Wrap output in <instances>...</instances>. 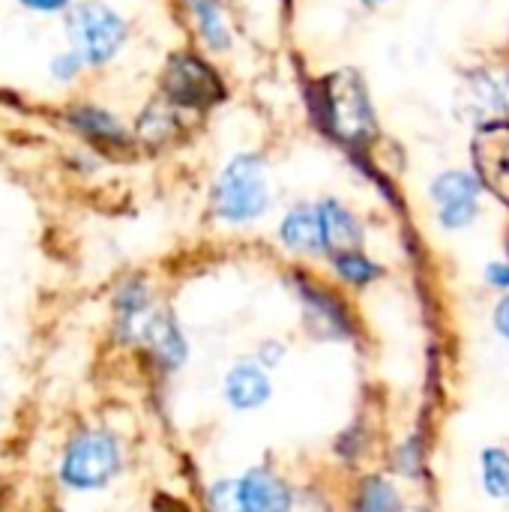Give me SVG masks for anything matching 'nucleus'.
I'll list each match as a JSON object with an SVG mask.
<instances>
[{
    "label": "nucleus",
    "instance_id": "obj_1",
    "mask_svg": "<svg viewBox=\"0 0 509 512\" xmlns=\"http://www.w3.org/2000/svg\"><path fill=\"white\" fill-rule=\"evenodd\" d=\"M267 162L258 153H237L213 186V210L222 222L249 225L270 210Z\"/></svg>",
    "mask_w": 509,
    "mask_h": 512
},
{
    "label": "nucleus",
    "instance_id": "obj_2",
    "mask_svg": "<svg viewBox=\"0 0 509 512\" xmlns=\"http://www.w3.org/2000/svg\"><path fill=\"white\" fill-rule=\"evenodd\" d=\"M321 99V120L324 126L345 144L363 147L375 135V111L366 93L363 78L354 69L330 72L318 84Z\"/></svg>",
    "mask_w": 509,
    "mask_h": 512
},
{
    "label": "nucleus",
    "instance_id": "obj_3",
    "mask_svg": "<svg viewBox=\"0 0 509 512\" xmlns=\"http://www.w3.org/2000/svg\"><path fill=\"white\" fill-rule=\"evenodd\" d=\"M294 489L273 468H249L243 477L219 480L207 489L210 512H285Z\"/></svg>",
    "mask_w": 509,
    "mask_h": 512
},
{
    "label": "nucleus",
    "instance_id": "obj_4",
    "mask_svg": "<svg viewBox=\"0 0 509 512\" xmlns=\"http://www.w3.org/2000/svg\"><path fill=\"white\" fill-rule=\"evenodd\" d=\"M66 33L84 63H108L126 42V21L102 0H81L69 9Z\"/></svg>",
    "mask_w": 509,
    "mask_h": 512
},
{
    "label": "nucleus",
    "instance_id": "obj_5",
    "mask_svg": "<svg viewBox=\"0 0 509 512\" xmlns=\"http://www.w3.org/2000/svg\"><path fill=\"white\" fill-rule=\"evenodd\" d=\"M120 462V444L108 432H84L66 447L60 477L72 489H102L117 477Z\"/></svg>",
    "mask_w": 509,
    "mask_h": 512
},
{
    "label": "nucleus",
    "instance_id": "obj_6",
    "mask_svg": "<svg viewBox=\"0 0 509 512\" xmlns=\"http://www.w3.org/2000/svg\"><path fill=\"white\" fill-rule=\"evenodd\" d=\"M432 201L438 204V222L447 231H462L468 225L477 222L480 216V195H483V183L477 174L462 171V168H450L441 171L432 186H429Z\"/></svg>",
    "mask_w": 509,
    "mask_h": 512
},
{
    "label": "nucleus",
    "instance_id": "obj_7",
    "mask_svg": "<svg viewBox=\"0 0 509 512\" xmlns=\"http://www.w3.org/2000/svg\"><path fill=\"white\" fill-rule=\"evenodd\" d=\"M165 93L171 102L186 105V108H204L216 99H222V81L213 72V66H207L201 57L195 54H177L171 57L168 69H165V81H162Z\"/></svg>",
    "mask_w": 509,
    "mask_h": 512
},
{
    "label": "nucleus",
    "instance_id": "obj_8",
    "mask_svg": "<svg viewBox=\"0 0 509 512\" xmlns=\"http://www.w3.org/2000/svg\"><path fill=\"white\" fill-rule=\"evenodd\" d=\"M474 165L483 189L509 204V120L480 126L474 138Z\"/></svg>",
    "mask_w": 509,
    "mask_h": 512
},
{
    "label": "nucleus",
    "instance_id": "obj_9",
    "mask_svg": "<svg viewBox=\"0 0 509 512\" xmlns=\"http://www.w3.org/2000/svg\"><path fill=\"white\" fill-rule=\"evenodd\" d=\"M222 390H225V402L234 411L249 414V411L264 408L273 399V378H270V369H264L255 357H249V360H237L228 369Z\"/></svg>",
    "mask_w": 509,
    "mask_h": 512
},
{
    "label": "nucleus",
    "instance_id": "obj_10",
    "mask_svg": "<svg viewBox=\"0 0 509 512\" xmlns=\"http://www.w3.org/2000/svg\"><path fill=\"white\" fill-rule=\"evenodd\" d=\"M303 306H306V318L312 324V330H318V336L324 339H348L354 333V321L342 303V297H336L333 291L321 288V285H303L300 288Z\"/></svg>",
    "mask_w": 509,
    "mask_h": 512
},
{
    "label": "nucleus",
    "instance_id": "obj_11",
    "mask_svg": "<svg viewBox=\"0 0 509 512\" xmlns=\"http://www.w3.org/2000/svg\"><path fill=\"white\" fill-rule=\"evenodd\" d=\"M279 240L288 252L297 255H327V240L318 216V204H300L285 213L279 225Z\"/></svg>",
    "mask_w": 509,
    "mask_h": 512
},
{
    "label": "nucleus",
    "instance_id": "obj_12",
    "mask_svg": "<svg viewBox=\"0 0 509 512\" xmlns=\"http://www.w3.org/2000/svg\"><path fill=\"white\" fill-rule=\"evenodd\" d=\"M318 216H321V228H324V240H327V255L363 249L366 231H363L360 219L345 204H339L336 198H327L318 204Z\"/></svg>",
    "mask_w": 509,
    "mask_h": 512
},
{
    "label": "nucleus",
    "instance_id": "obj_13",
    "mask_svg": "<svg viewBox=\"0 0 509 512\" xmlns=\"http://www.w3.org/2000/svg\"><path fill=\"white\" fill-rule=\"evenodd\" d=\"M351 512H405V498L393 480L369 474L354 486Z\"/></svg>",
    "mask_w": 509,
    "mask_h": 512
},
{
    "label": "nucleus",
    "instance_id": "obj_14",
    "mask_svg": "<svg viewBox=\"0 0 509 512\" xmlns=\"http://www.w3.org/2000/svg\"><path fill=\"white\" fill-rule=\"evenodd\" d=\"M189 9H192V18L198 24L201 39L207 42V48L228 51L231 42H234V36H231L228 18H225L219 0H189Z\"/></svg>",
    "mask_w": 509,
    "mask_h": 512
},
{
    "label": "nucleus",
    "instance_id": "obj_15",
    "mask_svg": "<svg viewBox=\"0 0 509 512\" xmlns=\"http://www.w3.org/2000/svg\"><path fill=\"white\" fill-rule=\"evenodd\" d=\"M330 264H333V273L339 276V282H345L351 288H366V285H372V282H378L384 276V267L375 264L363 249L333 252Z\"/></svg>",
    "mask_w": 509,
    "mask_h": 512
},
{
    "label": "nucleus",
    "instance_id": "obj_16",
    "mask_svg": "<svg viewBox=\"0 0 509 512\" xmlns=\"http://www.w3.org/2000/svg\"><path fill=\"white\" fill-rule=\"evenodd\" d=\"M480 483H483V492L492 498V501H501L509 504V450L507 447H486L480 453Z\"/></svg>",
    "mask_w": 509,
    "mask_h": 512
},
{
    "label": "nucleus",
    "instance_id": "obj_17",
    "mask_svg": "<svg viewBox=\"0 0 509 512\" xmlns=\"http://www.w3.org/2000/svg\"><path fill=\"white\" fill-rule=\"evenodd\" d=\"M69 120H72V126H75L81 135H87V138H93V141H111V144L126 141L123 126H120L108 111H102V108H78V111L69 114Z\"/></svg>",
    "mask_w": 509,
    "mask_h": 512
},
{
    "label": "nucleus",
    "instance_id": "obj_18",
    "mask_svg": "<svg viewBox=\"0 0 509 512\" xmlns=\"http://www.w3.org/2000/svg\"><path fill=\"white\" fill-rule=\"evenodd\" d=\"M471 90L477 96V105H486L498 114H509V72L501 75L477 72L471 75Z\"/></svg>",
    "mask_w": 509,
    "mask_h": 512
},
{
    "label": "nucleus",
    "instance_id": "obj_19",
    "mask_svg": "<svg viewBox=\"0 0 509 512\" xmlns=\"http://www.w3.org/2000/svg\"><path fill=\"white\" fill-rule=\"evenodd\" d=\"M393 468H396V474H402V477H420L423 474V468H426V450H423V441L414 435V438H408L399 450H396V456H393Z\"/></svg>",
    "mask_w": 509,
    "mask_h": 512
},
{
    "label": "nucleus",
    "instance_id": "obj_20",
    "mask_svg": "<svg viewBox=\"0 0 509 512\" xmlns=\"http://www.w3.org/2000/svg\"><path fill=\"white\" fill-rule=\"evenodd\" d=\"M285 512H333V507L327 504L324 495H318L312 489H300V492H294V498H291Z\"/></svg>",
    "mask_w": 509,
    "mask_h": 512
},
{
    "label": "nucleus",
    "instance_id": "obj_21",
    "mask_svg": "<svg viewBox=\"0 0 509 512\" xmlns=\"http://www.w3.org/2000/svg\"><path fill=\"white\" fill-rule=\"evenodd\" d=\"M81 54L78 51H66V54H57L54 57V63H51V72H54V78L57 81H72L75 75H78V69H81Z\"/></svg>",
    "mask_w": 509,
    "mask_h": 512
},
{
    "label": "nucleus",
    "instance_id": "obj_22",
    "mask_svg": "<svg viewBox=\"0 0 509 512\" xmlns=\"http://www.w3.org/2000/svg\"><path fill=\"white\" fill-rule=\"evenodd\" d=\"M285 354H288V348L279 342V339H267V342H261V348H258V354H255V360L264 366V369H276L282 360H285Z\"/></svg>",
    "mask_w": 509,
    "mask_h": 512
},
{
    "label": "nucleus",
    "instance_id": "obj_23",
    "mask_svg": "<svg viewBox=\"0 0 509 512\" xmlns=\"http://www.w3.org/2000/svg\"><path fill=\"white\" fill-rule=\"evenodd\" d=\"M483 276H486V282L492 288H498L504 294L509 291V261H489L486 270H483Z\"/></svg>",
    "mask_w": 509,
    "mask_h": 512
},
{
    "label": "nucleus",
    "instance_id": "obj_24",
    "mask_svg": "<svg viewBox=\"0 0 509 512\" xmlns=\"http://www.w3.org/2000/svg\"><path fill=\"white\" fill-rule=\"evenodd\" d=\"M492 324H495V333L501 339L509 342V291L495 303V312H492Z\"/></svg>",
    "mask_w": 509,
    "mask_h": 512
},
{
    "label": "nucleus",
    "instance_id": "obj_25",
    "mask_svg": "<svg viewBox=\"0 0 509 512\" xmlns=\"http://www.w3.org/2000/svg\"><path fill=\"white\" fill-rule=\"evenodd\" d=\"M21 6H27V9H33V12H60V9H66L72 0H18Z\"/></svg>",
    "mask_w": 509,
    "mask_h": 512
},
{
    "label": "nucleus",
    "instance_id": "obj_26",
    "mask_svg": "<svg viewBox=\"0 0 509 512\" xmlns=\"http://www.w3.org/2000/svg\"><path fill=\"white\" fill-rule=\"evenodd\" d=\"M363 6H369V9H378V6H384V3H390V0H360Z\"/></svg>",
    "mask_w": 509,
    "mask_h": 512
}]
</instances>
